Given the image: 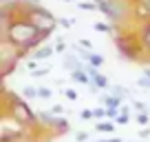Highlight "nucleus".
Returning <instances> with one entry per match:
<instances>
[{
	"mask_svg": "<svg viewBox=\"0 0 150 142\" xmlns=\"http://www.w3.org/2000/svg\"><path fill=\"white\" fill-rule=\"evenodd\" d=\"M95 129H97V131H112V129H115V124H110V122H99V124H95Z\"/></svg>",
	"mask_w": 150,
	"mask_h": 142,
	"instance_id": "nucleus-11",
	"label": "nucleus"
},
{
	"mask_svg": "<svg viewBox=\"0 0 150 142\" xmlns=\"http://www.w3.org/2000/svg\"><path fill=\"white\" fill-rule=\"evenodd\" d=\"M51 53H53V49H51V47H42V49H38L33 56H35V60H44V58H49Z\"/></svg>",
	"mask_w": 150,
	"mask_h": 142,
	"instance_id": "nucleus-6",
	"label": "nucleus"
},
{
	"mask_svg": "<svg viewBox=\"0 0 150 142\" xmlns=\"http://www.w3.org/2000/svg\"><path fill=\"white\" fill-rule=\"evenodd\" d=\"M137 122H139V124H148V115H146V113H139V115H137Z\"/></svg>",
	"mask_w": 150,
	"mask_h": 142,
	"instance_id": "nucleus-16",
	"label": "nucleus"
},
{
	"mask_svg": "<svg viewBox=\"0 0 150 142\" xmlns=\"http://www.w3.org/2000/svg\"><path fill=\"white\" fill-rule=\"evenodd\" d=\"M82 118H84V120H91V118H93V111L84 109V111H82Z\"/></svg>",
	"mask_w": 150,
	"mask_h": 142,
	"instance_id": "nucleus-19",
	"label": "nucleus"
},
{
	"mask_svg": "<svg viewBox=\"0 0 150 142\" xmlns=\"http://www.w3.org/2000/svg\"><path fill=\"white\" fill-rule=\"evenodd\" d=\"M104 113H106L104 109H97V111H93V115H95V118H104Z\"/></svg>",
	"mask_w": 150,
	"mask_h": 142,
	"instance_id": "nucleus-23",
	"label": "nucleus"
},
{
	"mask_svg": "<svg viewBox=\"0 0 150 142\" xmlns=\"http://www.w3.org/2000/svg\"><path fill=\"white\" fill-rule=\"evenodd\" d=\"M112 91H115V98H126V89H124V87H112Z\"/></svg>",
	"mask_w": 150,
	"mask_h": 142,
	"instance_id": "nucleus-12",
	"label": "nucleus"
},
{
	"mask_svg": "<svg viewBox=\"0 0 150 142\" xmlns=\"http://www.w3.org/2000/svg\"><path fill=\"white\" fill-rule=\"evenodd\" d=\"M64 65H66V67H71V73H73V71H82V69H80V62L75 60V58H71V56H66V58H64Z\"/></svg>",
	"mask_w": 150,
	"mask_h": 142,
	"instance_id": "nucleus-8",
	"label": "nucleus"
},
{
	"mask_svg": "<svg viewBox=\"0 0 150 142\" xmlns=\"http://www.w3.org/2000/svg\"><path fill=\"white\" fill-rule=\"evenodd\" d=\"M117 122H119V124H126V122H128V115H126V113H122V115L117 118Z\"/></svg>",
	"mask_w": 150,
	"mask_h": 142,
	"instance_id": "nucleus-21",
	"label": "nucleus"
},
{
	"mask_svg": "<svg viewBox=\"0 0 150 142\" xmlns=\"http://www.w3.org/2000/svg\"><path fill=\"white\" fill-rule=\"evenodd\" d=\"M24 98H38L40 95V89H35V87H24Z\"/></svg>",
	"mask_w": 150,
	"mask_h": 142,
	"instance_id": "nucleus-9",
	"label": "nucleus"
},
{
	"mask_svg": "<svg viewBox=\"0 0 150 142\" xmlns=\"http://www.w3.org/2000/svg\"><path fill=\"white\" fill-rule=\"evenodd\" d=\"M49 73V69H38V71H33V76H47Z\"/></svg>",
	"mask_w": 150,
	"mask_h": 142,
	"instance_id": "nucleus-22",
	"label": "nucleus"
},
{
	"mask_svg": "<svg viewBox=\"0 0 150 142\" xmlns=\"http://www.w3.org/2000/svg\"><path fill=\"white\" fill-rule=\"evenodd\" d=\"M146 40H148V44H150V29H148V36H146Z\"/></svg>",
	"mask_w": 150,
	"mask_h": 142,
	"instance_id": "nucleus-27",
	"label": "nucleus"
},
{
	"mask_svg": "<svg viewBox=\"0 0 150 142\" xmlns=\"http://www.w3.org/2000/svg\"><path fill=\"white\" fill-rule=\"evenodd\" d=\"M146 78H150V69H146Z\"/></svg>",
	"mask_w": 150,
	"mask_h": 142,
	"instance_id": "nucleus-28",
	"label": "nucleus"
},
{
	"mask_svg": "<svg viewBox=\"0 0 150 142\" xmlns=\"http://www.w3.org/2000/svg\"><path fill=\"white\" fill-rule=\"evenodd\" d=\"M137 85H139V87H146V89H150V78H139V80H137Z\"/></svg>",
	"mask_w": 150,
	"mask_h": 142,
	"instance_id": "nucleus-13",
	"label": "nucleus"
},
{
	"mask_svg": "<svg viewBox=\"0 0 150 142\" xmlns=\"http://www.w3.org/2000/svg\"><path fill=\"white\" fill-rule=\"evenodd\" d=\"M95 29H97V31H112V29L108 27V24H104V22H97V24H95Z\"/></svg>",
	"mask_w": 150,
	"mask_h": 142,
	"instance_id": "nucleus-15",
	"label": "nucleus"
},
{
	"mask_svg": "<svg viewBox=\"0 0 150 142\" xmlns=\"http://www.w3.org/2000/svg\"><path fill=\"white\" fill-rule=\"evenodd\" d=\"M7 36H9V40L13 44H18V47H31V44H35L38 40L42 38V36H40V29L33 22H13L9 27V31H7Z\"/></svg>",
	"mask_w": 150,
	"mask_h": 142,
	"instance_id": "nucleus-1",
	"label": "nucleus"
},
{
	"mask_svg": "<svg viewBox=\"0 0 150 142\" xmlns=\"http://www.w3.org/2000/svg\"><path fill=\"white\" fill-rule=\"evenodd\" d=\"M55 22H57V20L53 18L49 11H44V9H35V11H33V24H35L42 33H49L53 27H55Z\"/></svg>",
	"mask_w": 150,
	"mask_h": 142,
	"instance_id": "nucleus-3",
	"label": "nucleus"
},
{
	"mask_svg": "<svg viewBox=\"0 0 150 142\" xmlns=\"http://www.w3.org/2000/svg\"><path fill=\"white\" fill-rule=\"evenodd\" d=\"M64 95H66V98H71V100H75V98H77V93H75L73 89H66V91H64Z\"/></svg>",
	"mask_w": 150,
	"mask_h": 142,
	"instance_id": "nucleus-18",
	"label": "nucleus"
},
{
	"mask_svg": "<svg viewBox=\"0 0 150 142\" xmlns=\"http://www.w3.org/2000/svg\"><path fill=\"white\" fill-rule=\"evenodd\" d=\"M13 113H16V118H18V122H24V124H27V122H33V118H35L22 100H16V102H13Z\"/></svg>",
	"mask_w": 150,
	"mask_h": 142,
	"instance_id": "nucleus-4",
	"label": "nucleus"
},
{
	"mask_svg": "<svg viewBox=\"0 0 150 142\" xmlns=\"http://www.w3.org/2000/svg\"><path fill=\"white\" fill-rule=\"evenodd\" d=\"M71 76H73V80H75V82H88V76H86L84 71H73Z\"/></svg>",
	"mask_w": 150,
	"mask_h": 142,
	"instance_id": "nucleus-10",
	"label": "nucleus"
},
{
	"mask_svg": "<svg viewBox=\"0 0 150 142\" xmlns=\"http://www.w3.org/2000/svg\"><path fill=\"white\" fill-rule=\"evenodd\" d=\"M106 142H122V140H117V138H112V140H106Z\"/></svg>",
	"mask_w": 150,
	"mask_h": 142,
	"instance_id": "nucleus-26",
	"label": "nucleus"
},
{
	"mask_svg": "<svg viewBox=\"0 0 150 142\" xmlns=\"http://www.w3.org/2000/svg\"><path fill=\"white\" fill-rule=\"evenodd\" d=\"M97 7L110 20H122V16H124V5L119 0H97Z\"/></svg>",
	"mask_w": 150,
	"mask_h": 142,
	"instance_id": "nucleus-2",
	"label": "nucleus"
},
{
	"mask_svg": "<svg viewBox=\"0 0 150 142\" xmlns=\"http://www.w3.org/2000/svg\"><path fill=\"white\" fill-rule=\"evenodd\" d=\"M108 115H110V118H119V115H117V109H108Z\"/></svg>",
	"mask_w": 150,
	"mask_h": 142,
	"instance_id": "nucleus-25",
	"label": "nucleus"
},
{
	"mask_svg": "<svg viewBox=\"0 0 150 142\" xmlns=\"http://www.w3.org/2000/svg\"><path fill=\"white\" fill-rule=\"evenodd\" d=\"M82 58H86V60H88L93 67H99V65L104 62V58H102V56H93V53H82Z\"/></svg>",
	"mask_w": 150,
	"mask_h": 142,
	"instance_id": "nucleus-7",
	"label": "nucleus"
},
{
	"mask_svg": "<svg viewBox=\"0 0 150 142\" xmlns=\"http://www.w3.org/2000/svg\"><path fill=\"white\" fill-rule=\"evenodd\" d=\"M40 89V98H51V89H47V87H38Z\"/></svg>",
	"mask_w": 150,
	"mask_h": 142,
	"instance_id": "nucleus-14",
	"label": "nucleus"
},
{
	"mask_svg": "<svg viewBox=\"0 0 150 142\" xmlns=\"http://www.w3.org/2000/svg\"><path fill=\"white\" fill-rule=\"evenodd\" d=\"M135 109L139 111V113H146V104L144 102H135Z\"/></svg>",
	"mask_w": 150,
	"mask_h": 142,
	"instance_id": "nucleus-17",
	"label": "nucleus"
},
{
	"mask_svg": "<svg viewBox=\"0 0 150 142\" xmlns=\"http://www.w3.org/2000/svg\"><path fill=\"white\" fill-rule=\"evenodd\" d=\"M62 111H64V109H62L60 104H55V107H53V109H51V113H62Z\"/></svg>",
	"mask_w": 150,
	"mask_h": 142,
	"instance_id": "nucleus-24",
	"label": "nucleus"
},
{
	"mask_svg": "<svg viewBox=\"0 0 150 142\" xmlns=\"http://www.w3.org/2000/svg\"><path fill=\"white\" fill-rule=\"evenodd\" d=\"M82 9H95V7H97V5H93V2H82Z\"/></svg>",
	"mask_w": 150,
	"mask_h": 142,
	"instance_id": "nucleus-20",
	"label": "nucleus"
},
{
	"mask_svg": "<svg viewBox=\"0 0 150 142\" xmlns=\"http://www.w3.org/2000/svg\"><path fill=\"white\" fill-rule=\"evenodd\" d=\"M102 102L108 104V109H117L119 107V98H115V95H102Z\"/></svg>",
	"mask_w": 150,
	"mask_h": 142,
	"instance_id": "nucleus-5",
	"label": "nucleus"
}]
</instances>
